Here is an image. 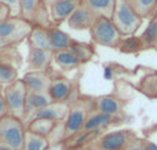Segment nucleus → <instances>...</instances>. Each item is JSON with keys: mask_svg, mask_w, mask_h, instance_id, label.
I'll list each match as a JSON object with an SVG mask.
<instances>
[{"mask_svg": "<svg viewBox=\"0 0 157 150\" xmlns=\"http://www.w3.org/2000/svg\"><path fill=\"white\" fill-rule=\"evenodd\" d=\"M97 17V14L92 13L88 7H86L84 4H78L66 22H68V26L75 30H86L91 29Z\"/></svg>", "mask_w": 157, "mask_h": 150, "instance_id": "9b49d317", "label": "nucleus"}, {"mask_svg": "<svg viewBox=\"0 0 157 150\" xmlns=\"http://www.w3.org/2000/svg\"><path fill=\"white\" fill-rule=\"evenodd\" d=\"M144 150H157V145L152 142H144Z\"/></svg>", "mask_w": 157, "mask_h": 150, "instance_id": "c9c22d12", "label": "nucleus"}, {"mask_svg": "<svg viewBox=\"0 0 157 150\" xmlns=\"http://www.w3.org/2000/svg\"><path fill=\"white\" fill-rule=\"evenodd\" d=\"M114 117L116 116H110V114H105V113H99L95 112L94 114H90L88 118L86 120L81 131H92V129H105L108 126H110L114 121Z\"/></svg>", "mask_w": 157, "mask_h": 150, "instance_id": "aec40b11", "label": "nucleus"}, {"mask_svg": "<svg viewBox=\"0 0 157 150\" xmlns=\"http://www.w3.org/2000/svg\"><path fill=\"white\" fill-rule=\"evenodd\" d=\"M155 3H156V8H157V0H155Z\"/></svg>", "mask_w": 157, "mask_h": 150, "instance_id": "ea45409f", "label": "nucleus"}, {"mask_svg": "<svg viewBox=\"0 0 157 150\" xmlns=\"http://www.w3.org/2000/svg\"><path fill=\"white\" fill-rule=\"evenodd\" d=\"M52 62V51L35 48L29 46L28 51V69L29 72H47Z\"/></svg>", "mask_w": 157, "mask_h": 150, "instance_id": "f8f14e48", "label": "nucleus"}, {"mask_svg": "<svg viewBox=\"0 0 157 150\" xmlns=\"http://www.w3.org/2000/svg\"><path fill=\"white\" fill-rule=\"evenodd\" d=\"M0 150H14L11 146H8L7 143H4V142H0Z\"/></svg>", "mask_w": 157, "mask_h": 150, "instance_id": "e433bc0d", "label": "nucleus"}, {"mask_svg": "<svg viewBox=\"0 0 157 150\" xmlns=\"http://www.w3.org/2000/svg\"><path fill=\"white\" fill-rule=\"evenodd\" d=\"M110 19L121 35H132L142 24V18L135 13L128 0H114Z\"/></svg>", "mask_w": 157, "mask_h": 150, "instance_id": "f257e3e1", "label": "nucleus"}, {"mask_svg": "<svg viewBox=\"0 0 157 150\" xmlns=\"http://www.w3.org/2000/svg\"><path fill=\"white\" fill-rule=\"evenodd\" d=\"M94 102H88L86 99L77 101L69 107L66 114V120L63 124V138H72L73 135L78 134L83 128L86 120L91 114Z\"/></svg>", "mask_w": 157, "mask_h": 150, "instance_id": "39448f33", "label": "nucleus"}, {"mask_svg": "<svg viewBox=\"0 0 157 150\" xmlns=\"http://www.w3.org/2000/svg\"><path fill=\"white\" fill-rule=\"evenodd\" d=\"M83 4L88 7L92 13H95L98 17H106L112 18L114 8V0H83Z\"/></svg>", "mask_w": 157, "mask_h": 150, "instance_id": "5701e85b", "label": "nucleus"}, {"mask_svg": "<svg viewBox=\"0 0 157 150\" xmlns=\"http://www.w3.org/2000/svg\"><path fill=\"white\" fill-rule=\"evenodd\" d=\"M124 150H144V142L139 139H132Z\"/></svg>", "mask_w": 157, "mask_h": 150, "instance_id": "7c9ffc66", "label": "nucleus"}, {"mask_svg": "<svg viewBox=\"0 0 157 150\" xmlns=\"http://www.w3.org/2000/svg\"><path fill=\"white\" fill-rule=\"evenodd\" d=\"M50 103H52V101L47 91H44V92H28L26 103H25V117L28 114H33L37 110L48 106Z\"/></svg>", "mask_w": 157, "mask_h": 150, "instance_id": "f3484780", "label": "nucleus"}, {"mask_svg": "<svg viewBox=\"0 0 157 150\" xmlns=\"http://www.w3.org/2000/svg\"><path fill=\"white\" fill-rule=\"evenodd\" d=\"M14 57H18L17 47L0 51V84L3 87L15 81L18 77V61Z\"/></svg>", "mask_w": 157, "mask_h": 150, "instance_id": "6e6552de", "label": "nucleus"}, {"mask_svg": "<svg viewBox=\"0 0 157 150\" xmlns=\"http://www.w3.org/2000/svg\"><path fill=\"white\" fill-rule=\"evenodd\" d=\"M77 3L66 2V0H50L48 2V14L50 21L52 26H58L62 22L68 21V18L72 15L77 7Z\"/></svg>", "mask_w": 157, "mask_h": 150, "instance_id": "9d476101", "label": "nucleus"}, {"mask_svg": "<svg viewBox=\"0 0 157 150\" xmlns=\"http://www.w3.org/2000/svg\"><path fill=\"white\" fill-rule=\"evenodd\" d=\"M47 92L52 102H66L72 94V81L66 77H51Z\"/></svg>", "mask_w": 157, "mask_h": 150, "instance_id": "ddd939ff", "label": "nucleus"}, {"mask_svg": "<svg viewBox=\"0 0 157 150\" xmlns=\"http://www.w3.org/2000/svg\"><path fill=\"white\" fill-rule=\"evenodd\" d=\"M47 146H48L47 138L32 134V132H28V131L25 132L24 150H46Z\"/></svg>", "mask_w": 157, "mask_h": 150, "instance_id": "393cba45", "label": "nucleus"}, {"mask_svg": "<svg viewBox=\"0 0 157 150\" xmlns=\"http://www.w3.org/2000/svg\"><path fill=\"white\" fill-rule=\"evenodd\" d=\"M90 33L94 43L105 47H119L123 36L112 19L106 17H97Z\"/></svg>", "mask_w": 157, "mask_h": 150, "instance_id": "7ed1b4c3", "label": "nucleus"}, {"mask_svg": "<svg viewBox=\"0 0 157 150\" xmlns=\"http://www.w3.org/2000/svg\"><path fill=\"white\" fill-rule=\"evenodd\" d=\"M69 107H71L69 102H52L48 106L33 113V118H48V120L59 121L66 117Z\"/></svg>", "mask_w": 157, "mask_h": 150, "instance_id": "2eb2a0df", "label": "nucleus"}, {"mask_svg": "<svg viewBox=\"0 0 157 150\" xmlns=\"http://www.w3.org/2000/svg\"><path fill=\"white\" fill-rule=\"evenodd\" d=\"M25 132L24 120L10 113L0 118V142L7 143L14 150H24Z\"/></svg>", "mask_w": 157, "mask_h": 150, "instance_id": "f03ea898", "label": "nucleus"}, {"mask_svg": "<svg viewBox=\"0 0 157 150\" xmlns=\"http://www.w3.org/2000/svg\"><path fill=\"white\" fill-rule=\"evenodd\" d=\"M139 39H141L142 46H153L157 43V15L150 19L147 28L139 36Z\"/></svg>", "mask_w": 157, "mask_h": 150, "instance_id": "a878e982", "label": "nucleus"}, {"mask_svg": "<svg viewBox=\"0 0 157 150\" xmlns=\"http://www.w3.org/2000/svg\"><path fill=\"white\" fill-rule=\"evenodd\" d=\"M3 88H4V87H3V85H2V84H0V94H2V92H3Z\"/></svg>", "mask_w": 157, "mask_h": 150, "instance_id": "58836bf2", "label": "nucleus"}, {"mask_svg": "<svg viewBox=\"0 0 157 150\" xmlns=\"http://www.w3.org/2000/svg\"><path fill=\"white\" fill-rule=\"evenodd\" d=\"M48 37L50 44H51L52 52L55 51H62V50H68L73 39L68 35L66 32L61 30L58 26H48Z\"/></svg>", "mask_w": 157, "mask_h": 150, "instance_id": "6ab92c4d", "label": "nucleus"}, {"mask_svg": "<svg viewBox=\"0 0 157 150\" xmlns=\"http://www.w3.org/2000/svg\"><path fill=\"white\" fill-rule=\"evenodd\" d=\"M4 6H7L11 11V17L21 15V0H0Z\"/></svg>", "mask_w": 157, "mask_h": 150, "instance_id": "c756f323", "label": "nucleus"}, {"mask_svg": "<svg viewBox=\"0 0 157 150\" xmlns=\"http://www.w3.org/2000/svg\"><path fill=\"white\" fill-rule=\"evenodd\" d=\"M68 50L81 63L90 61L92 58V55H94V48H92V46H90V44H87V43H81V41H77V40L72 41Z\"/></svg>", "mask_w": 157, "mask_h": 150, "instance_id": "b1692460", "label": "nucleus"}, {"mask_svg": "<svg viewBox=\"0 0 157 150\" xmlns=\"http://www.w3.org/2000/svg\"><path fill=\"white\" fill-rule=\"evenodd\" d=\"M52 61H54L55 65H57L58 68H61L62 70H71V69H75L81 65V62L69 50H62V51L52 52Z\"/></svg>", "mask_w": 157, "mask_h": 150, "instance_id": "4be33fe9", "label": "nucleus"}, {"mask_svg": "<svg viewBox=\"0 0 157 150\" xmlns=\"http://www.w3.org/2000/svg\"><path fill=\"white\" fill-rule=\"evenodd\" d=\"M141 90L150 98H157V74H149L145 80H142Z\"/></svg>", "mask_w": 157, "mask_h": 150, "instance_id": "cd10ccee", "label": "nucleus"}, {"mask_svg": "<svg viewBox=\"0 0 157 150\" xmlns=\"http://www.w3.org/2000/svg\"><path fill=\"white\" fill-rule=\"evenodd\" d=\"M66 2H73V3H77V4H78V2H80V0H66Z\"/></svg>", "mask_w": 157, "mask_h": 150, "instance_id": "4c0bfd02", "label": "nucleus"}, {"mask_svg": "<svg viewBox=\"0 0 157 150\" xmlns=\"http://www.w3.org/2000/svg\"><path fill=\"white\" fill-rule=\"evenodd\" d=\"M13 47H17V46H14L13 43H10V41L6 40V39L0 37V51H3V50H7V48H13Z\"/></svg>", "mask_w": 157, "mask_h": 150, "instance_id": "72a5a7b5", "label": "nucleus"}, {"mask_svg": "<svg viewBox=\"0 0 157 150\" xmlns=\"http://www.w3.org/2000/svg\"><path fill=\"white\" fill-rule=\"evenodd\" d=\"M26 41H28V46L30 47L52 51L51 44H50V37H48V28L46 26H37V25L33 26Z\"/></svg>", "mask_w": 157, "mask_h": 150, "instance_id": "dca6fc26", "label": "nucleus"}, {"mask_svg": "<svg viewBox=\"0 0 157 150\" xmlns=\"http://www.w3.org/2000/svg\"><path fill=\"white\" fill-rule=\"evenodd\" d=\"M28 92H44L48 90L51 77L47 72H26L22 77Z\"/></svg>", "mask_w": 157, "mask_h": 150, "instance_id": "4468645a", "label": "nucleus"}, {"mask_svg": "<svg viewBox=\"0 0 157 150\" xmlns=\"http://www.w3.org/2000/svg\"><path fill=\"white\" fill-rule=\"evenodd\" d=\"M55 127H57V121H54V120H48V118H32V121L28 124L26 131L47 138L52 134Z\"/></svg>", "mask_w": 157, "mask_h": 150, "instance_id": "412c9836", "label": "nucleus"}, {"mask_svg": "<svg viewBox=\"0 0 157 150\" xmlns=\"http://www.w3.org/2000/svg\"><path fill=\"white\" fill-rule=\"evenodd\" d=\"M11 17V11L7 6H4L3 3H0V22L4 21V19L10 18Z\"/></svg>", "mask_w": 157, "mask_h": 150, "instance_id": "2f4dec72", "label": "nucleus"}, {"mask_svg": "<svg viewBox=\"0 0 157 150\" xmlns=\"http://www.w3.org/2000/svg\"><path fill=\"white\" fill-rule=\"evenodd\" d=\"M32 25L21 17H10L0 22V37L8 40L14 46H19L30 35Z\"/></svg>", "mask_w": 157, "mask_h": 150, "instance_id": "0eeeda50", "label": "nucleus"}, {"mask_svg": "<svg viewBox=\"0 0 157 150\" xmlns=\"http://www.w3.org/2000/svg\"><path fill=\"white\" fill-rule=\"evenodd\" d=\"M128 2L131 3L132 8L135 10V13L138 14L141 18L152 14L153 10L156 8L155 0H128Z\"/></svg>", "mask_w": 157, "mask_h": 150, "instance_id": "bb28decb", "label": "nucleus"}, {"mask_svg": "<svg viewBox=\"0 0 157 150\" xmlns=\"http://www.w3.org/2000/svg\"><path fill=\"white\" fill-rule=\"evenodd\" d=\"M103 77H105L106 80H112V77H113V72H112V69L109 68V66L103 68Z\"/></svg>", "mask_w": 157, "mask_h": 150, "instance_id": "f704fd0d", "label": "nucleus"}, {"mask_svg": "<svg viewBox=\"0 0 157 150\" xmlns=\"http://www.w3.org/2000/svg\"><path fill=\"white\" fill-rule=\"evenodd\" d=\"M132 139L135 138L128 129L108 132L98 141V150H124Z\"/></svg>", "mask_w": 157, "mask_h": 150, "instance_id": "1a4fd4ad", "label": "nucleus"}, {"mask_svg": "<svg viewBox=\"0 0 157 150\" xmlns=\"http://www.w3.org/2000/svg\"><path fill=\"white\" fill-rule=\"evenodd\" d=\"M28 90L22 79H17L3 88V98L7 105L10 114L24 120L25 118V103H26Z\"/></svg>", "mask_w": 157, "mask_h": 150, "instance_id": "20e7f679", "label": "nucleus"}, {"mask_svg": "<svg viewBox=\"0 0 157 150\" xmlns=\"http://www.w3.org/2000/svg\"><path fill=\"white\" fill-rule=\"evenodd\" d=\"M21 17L32 26H51L47 0H21Z\"/></svg>", "mask_w": 157, "mask_h": 150, "instance_id": "423d86ee", "label": "nucleus"}, {"mask_svg": "<svg viewBox=\"0 0 157 150\" xmlns=\"http://www.w3.org/2000/svg\"><path fill=\"white\" fill-rule=\"evenodd\" d=\"M8 113L7 110V105H6L4 102V98H3V92L0 94V118L3 117V116H6Z\"/></svg>", "mask_w": 157, "mask_h": 150, "instance_id": "473e14b6", "label": "nucleus"}, {"mask_svg": "<svg viewBox=\"0 0 157 150\" xmlns=\"http://www.w3.org/2000/svg\"><path fill=\"white\" fill-rule=\"evenodd\" d=\"M119 47H120V50H121L123 52H135V51H138V50L141 48V47H144V46H142L141 39H139V37L130 36V37L124 39V40L121 39Z\"/></svg>", "mask_w": 157, "mask_h": 150, "instance_id": "c85d7f7f", "label": "nucleus"}, {"mask_svg": "<svg viewBox=\"0 0 157 150\" xmlns=\"http://www.w3.org/2000/svg\"><path fill=\"white\" fill-rule=\"evenodd\" d=\"M121 101L114 96L110 95H105V96H98L94 102V109L95 112L99 113H105V114H110V116H117L121 112Z\"/></svg>", "mask_w": 157, "mask_h": 150, "instance_id": "a211bd4d", "label": "nucleus"}]
</instances>
